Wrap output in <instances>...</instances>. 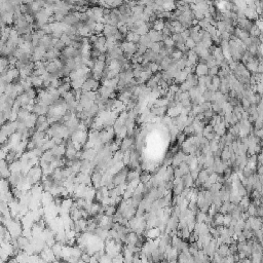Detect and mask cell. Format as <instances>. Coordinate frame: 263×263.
<instances>
[{"label": "cell", "instance_id": "obj_5", "mask_svg": "<svg viewBox=\"0 0 263 263\" xmlns=\"http://www.w3.org/2000/svg\"><path fill=\"white\" fill-rule=\"evenodd\" d=\"M208 70H209V68L207 67V65H204V64H197L194 67V74L197 75V77L206 76V75H208Z\"/></svg>", "mask_w": 263, "mask_h": 263}, {"label": "cell", "instance_id": "obj_17", "mask_svg": "<svg viewBox=\"0 0 263 263\" xmlns=\"http://www.w3.org/2000/svg\"><path fill=\"white\" fill-rule=\"evenodd\" d=\"M219 177H220V176L218 175V174H216V173L211 174V175L209 176V178H208V182L210 183V184H214V183L218 182Z\"/></svg>", "mask_w": 263, "mask_h": 263}, {"label": "cell", "instance_id": "obj_4", "mask_svg": "<svg viewBox=\"0 0 263 263\" xmlns=\"http://www.w3.org/2000/svg\"><path fill=\"white\" fill-rule=\"evenodd\" d=\"M147 35H148V37L150 38L151 42H161L163 41V33L159 31H155V30L151 29L148 31Z\"/></svg>", "mask_w": 263, "mask_h": 263}, {"label": "cell", "instance_id": "obj_12", "mask_svg": "<svg viewBox=\"0 0 263 263\" xmlns=\"http://www.w3.org/2000/svg\"><path fill=\"white\" fill-rule=\"evenodd\" d=\"M150 43H151V40L150 38L148 37V35H143V36H140V40H139V45H142V46H145V47H149Z\"/></svg>", "mask_w": 263, "mask_h": 263}, {"label": "cell", "instance_id": "obj_22", "mask_svg": "<svg viewBox=\"0 0 263 263\" xmlns=\"http://www.w3.org/2000/svg\"><path fill=\"white\" fill-rule=\"evenodd\" d=\"M163 42V45H165V47H174V45H175V43H174V41L172 40L171 37L165 38Z\"/></svg>", "mask_w": 263, "mask_h": 263}, {"label": "cell", "instance_id": "obj_11", "mask_svg": "<svg viewBox=\"0 0 263 263\" xmlns=\"http://www.w3.org/2000/svg\"><path fill=\"white\" fill-rule=\"evenodd\" d=\"M209 173L207 172L206 169H202L200 170L199 172H198V176H197V180L199 181L200 183H204L206 181H208V178H209Z\"/></svg>", "mask_w": 263, "mask_h": 263}, {"label": "cell", "instance_id": "obj_19", "mask_svg": "<svg viewBox=\"0 0 263 263\" xmlns=\"http://www.w3.org/2000/svg\"><path fill=\"white\" fill-rule=\"evenodd\" d=\"M218 72H219V67H213V68H210L208 70V75L211 77H214L218 75Z\"/></svg>", "mask_w": 263, "mask_h": 263}, {"label": "cell", "instance_id": "obj_9", "mask_svg": "<svg viewBox=\"0 0 263 263\" xmlns=\"http://www.w3.org/2000/svg\"><path fill=\"white\" fill-rule=\"evenodd\" d=\"M185 189V186L184 184H183V180L181 181L179 184L177 185H174L173 189H172V193L174 194V197H178V195H180L181 193H182V191Z\"/></svg>", "mask_w": 263, "mask_h": 263}, {"label": "cell", "instance_id": "obj_3", "mask_svg": "<svg viewBox=\"0 0 263 263\" xmlns=\"http://www.w3.org/2000/svg\"><path fill=\"white\" fill-rule=\"evenodd\" d=\"M251 225V230L252 231H257V230L261 229L262 228V219L259 217H249L248 218Z\"/></svg>", "mask_w": 263, "mask_h": 263}, {"label": "cell", "instance_id": "obj_15", "mask_svg": "<svg viewBox=\"0 0 263 263\" xmlns=\"http://www.w3.org/2000/svg\"><path fill=\"white\" fill-rule=\"evenodd\" d=\"M222 188V184L219 182H216L214 183V184L211 185L210 189H209V191H210L211 193H216V192H219L220 190H221Z\"/></svg>", "mask_w": 263, "mask_h": 263}, {"label": "cell", "instance_id": "obj_25", "mask_svg": "<svg viewBox=\"0 0 263 263\" xmlns=\"http://www.w3.org/2000/svg\"><path fill=\"white\" fill-rule=\"evenodd\" d=\"M263 163V155L262 153L257 154V165H262Z\"/></svg>", "mask_w": 263, "mask_h": 263}, {"label": "cell", "instance_id": "obj_20", "mask_svg": "<svg viewBox=\"0 0 263 263\" xmlns=\"http://www.w3.org/2000/svg\"><path fill=\"white\" fill-rule=\"evenodd\" d=\"M185 46L190 51V49H193L195 47V42L191 38H188V39L185 40Z\"/></svg>", "mask_w": 263, "mask_h": 263}, {"label": "cell", "instance_id": "obj_24", "mask_svg": "<svg viewBox=\"0 0 263 263\" xmlns=\"http://www.w3.org/2000/svg\"><path fill=\"white\" fill-rule=\"evenodd\" d=\"M182 177H183V174L182 172L179 170V168L174 169V178H182Z\"/></svg>", "mask_w": 263, "mask_h": 263}, {"label": "cell", "instance_id": "obj_21", "mask_svg": "<svg viewBox=\"0 0 263 263\" xmlns=\"http://www.w3.org/2000/svg\"><path fill=\"white\" fill-rule=\"evenodd\" d=\"M209 25H210V24L207 22V21L204 20H204L198 21V22H197V26H198V27H199L202 30H206L207 28L209 27Z\"/></svg>", "mask_w": 263, "mask_h": 263}, {"label": "cell", "instance_id": "obj_16", "mask_svg": "<svg viewBox=\"0 0 263 263\" xmlns=\"http://www.w3.org/2000/svg\"><path fill=\"white\" fill-rule=\"evenodd\" d=\"M179 170L182 172L183 176L187 175V174H190V170H189V165H186L185 163H182L180 165H179Z\"/></svg>", "mask_w": 263, "mask_h": 263}, {"label": "cell", "instance_id": "obj_7", "mask_svg": "<svg viewBox=\"0 0 263 263\" xmlns=\"http://www.w3.org/2000/svg\"><path fill=\"white\" fill-rule=\"evenodd\" d=\"M183 184H184L185 188H192L194 186V180L192 179V177L190 176V174H187L182 177Z\"/></svg>", "mask_w": 263, "mask_h": 263}, {"label": "cell", "instance_id": "obj_23", "mask_svg": "<svg viewBox=\"0 0 263 263\" xmlns=\"http://www.w3.org/2000/svg\"><path fill=\"white\" fill-rule=\"evenodd\" d=\"M187 227V221L186 219H180L178 222V230L184 229V228Z\"/></svg>", "mask_w": 263, "mask_h": 263}, {"label": "cell", "instance_id": "obj_14", "mask_svg": "<svg viewBox=\"0 0 263 263\" xmlns=\"http://www.w3.org/2000/svg\"><path fill=\"white\" fill-rule=\"evenodd\" d=\"M247 213L250 217H257V207L253 204H250V206L247 209Z\"/></svg>", "mask_w": 263, "mask_h": 263}, {"label": "cell", "instance_id": "obj_2", "mask_svg": "<svg viewBox=\"0 0 263 263\" xmlns=\"http://www.w3.org/2000/svg\"><path fill=\"white\" fill-rule=\"evenodd\" d=\"M184 157H185V154L183 153L182 151H179V152H177L176 154H174L173 158H172L171 167L173 168V169H177V168H179V165H180L181 163L184 161Z\"/></svg>", "mask_w": 263, "mask_h": 263}, {"label": "cell", "instance_id": "obj_13", "mask_svg": "<svg viewBox=\"0 0 263 263\" xmlns=\"http://www.w3.org/2000/svg\"><path fill=\"white\" fill-rule=\"evenodd\" d=\"M207 216H208V215H207L206 213H202L200 212V211H198L197 214H195V222H197V223H204L207 219Z\"/></svg>", "mask_w": 263, "mask_h": 263}, {"label": "cell", "instance_id": "obj_27", "mask_svg": "<svg viewBox=\"0 0 263 263\" xmlns=\"http://www.w3.org/2000/svg\"><path fill=\"white\" fill-rule=\"evenodd\" d=\"M236 263H241V261H238V262H236Z\"/></svg>", "mask_w": 263, "mask_h": 263}, {"label": "cell", "instance_id": "obj_1", "mask_svg": "<svg viewBox=\"0 0 263 263\" xmlns=\"http://www.w3.org/2000/svg\"><path fill=\"white\" fill-rule=\"evenodd\" d=\"M182 105L180 104V102H178L176 104V106L171 107V108H168L167 110V115L169 116L170 118H176L178 117L179 115L181 114V110H182Z\"/></svg>", "mask_w": 263, "mask_h": 263}, {"label": "cell", "instance_id": "obj_26", "mask_svg": "<svg viewBox=\"0 0 263 263\" xmlns=\"http://www.w3.org/2000/svg\"><path fill=\"white\" fill-rule=\"evenodd\" d=\"M257 72L258 73H261V74H262V72H263V64L262 63H259V65H258V67H257Z\"/></svg>", "mask_w": 263, "mask_h": 263}, {"label": "cell", "instance_id": "obj_10", "mask_svg": "<svg viewBox=\"0 0 263 263\" xmlns=\"http://www.w3.org/2000/svg\"><path fill=\"white\" fill-rule=\"evenodd\" d=\"M140 174L138 171L136 170H130L128 173V176H126V183H130L132 181L136 180V179H139L140 178Z\"/></svg>", "mask_w": 263, "mask_h": 263}, {"label": "cell", "instance_id": "obj_6", "mask_svg": "<svg viewBox=\"0 0 263 263\" xmlns=\"http://www.w3.org/2000/svg\"><path fill=\"white\" fill-rule=\"evenodd\" d=\"M216 253L220 255L221 257H227L229 255V248H228V245H225V243H222L221 246H219L218 249H217Z\"/></svg>", "mask_w": 263, "mask_h": 263}, {"label": "cell", "instance_id": "obj_18", "mask_svg": "<svg viewBox=\"0 0 263 263\" xmlns=\"http://www.w3.org/2000/svg\"><path fill=\"white\" fill-rule=\"evenodd\" d=\"M231 216L229 214L223 215V226L224 227H229L230 222H231Z\"/></svg>", "mask_w": 263, "mask_h": 263}, {"label": "cell", "instance_id": "obj_8", "mask_svg": "<svg viewBox=\"0 0 263 263\" xmlns=\"http://www.w3.org/2000/svg\"><path fill=\"white\" fill-rule=\"evenodd\" d=\"M163 46H165V45H163V41L161 42H151L149 45V47H148V49H150V51L154 53H158Z\"/></svg>", "mask_w": 263, "mask_h": 263}]
</instances>
